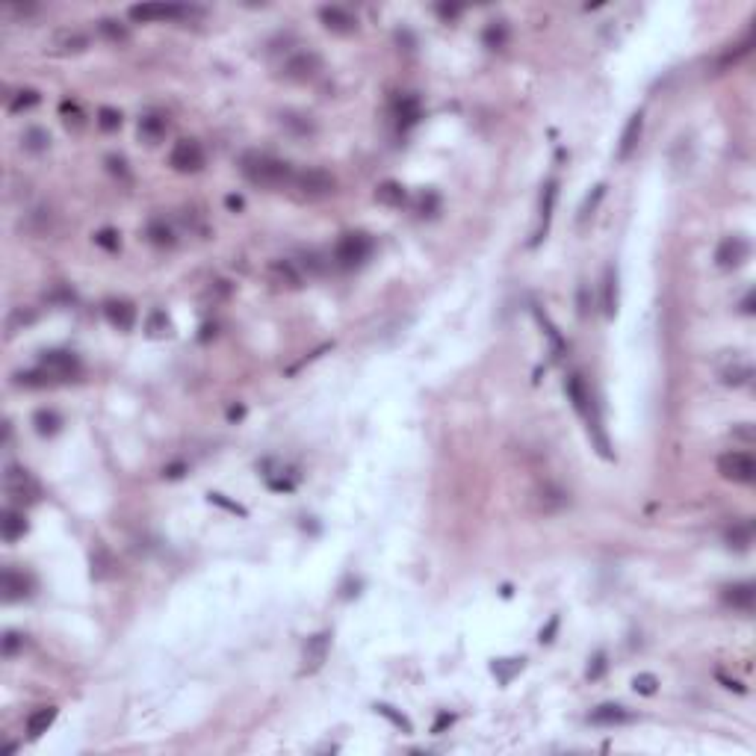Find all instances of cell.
Here are the masks:
<instances>
[{
    "label": "cell",
    "mask_w": 756,
    "mask_h": 756,
    "mask_svg": "<svg viewBox=\"0 0 756 756\" xmlns=\"http://www.w3.org/2000/svg\"><path fill=\"white\" fill-rule=\"evenodd\" d=\"M535 316H538V322H541V328L547 331V337H550V343H552V349L555 352H562L565 349V343H562V337H559V331H555V325L547 320V313H541V308H535Z\"/></svg>",
    "instance_id": "obj_45"
},
{
    "label": "cell",
    "mask_w": 756,
    "mask_h": 756,
    "mask_svg": "<svg viewBox=\"0 0 756 756\" xmlns=\"http://www.w3.org/2000/svg\"><path fill=\"white\" fill-rule=\"evenodd\" d=\"M375 712H378V715H384V718H387L390 724H396V727H399V730H405V733H411V730H414V727H411V721L405 718V715L393 712V706H387V703H378V706H375Z\"/></svg>",
    "instance_id": "obj_44"
},
{
    "label": "cell",
    "mask_w": 756,
    "mask_h": 756,
    "mask_svg": "<svg viewBox=\"0 0 756 756\" xmlns=\"http://www.w3.org/2000/svg\"><path fill=\"white\" fill-rule=\"evenodd\" d=\"M95 246H101L107 251H118V233L112 228H104V231H98L95 233Z\"/></svg>",
    "instance_id": "obj_47"
},
{
    "label": "cell",
    "mask_w": 756,
    "mask_h": 756,
    "mask_svg": "<svg viewBox=\"0 0 756 756\" xmlns=\"http://www.w3.org/2000/svg\"><path fill=\"white\" fill-rule=\"evenodd\" d=\"M281 125H284V127H290L295 136H308V133H313V122H310L308 115L287 112V115H281Z\"/></svg>",
    "instance_id": "obj_40"
},
{
    "label": "cell",
    "mask_w": 756,
    "mask_h": 756,
    "mask_svg": "<svg viewBox=\"0 0 756 756\" xmlns=\"http://www.w3.org/2000/svg\"><path fill=\"white\" fill-rule=\"evenodd\" d=\"M0 591H4L6 603H18V600H24V597H30L33 582H30V576H24L21 570L6 567L4 576H0Z\"/></svg>",
    "instance_id": "obj_12"
},
{
    "label": "cell",
    "mask_w": 756,
    "mask_h": 756,
    "mask_svg": "<svg viewBox=\"0 0 756 756\" xmlns=\"http://www.w3.org/2000/svg\"><path fill=\"white\" fill-rule=\"evenodd\" d=\"M579 313L588 316V290L585 287H579Z\"/></svg>",
    "instance_id": "obj_56"
},
{
    "label": "cell",
    "mask_w": 756,
    "mask_h": 756,
    "mask_svg": "<svg viewBox=\"0 0 756 756\" xmlns=\"http://www.w3.org/2000/svg\"><path fill=\"white\" fill-rule=\"evenodd\" d=\"M145 233H148V240H151L154 246H163V248H166V246H174V231H172L166 222H160V219H154Z\"/></svg>",
    "instance_id": "obj_34"
},
{
    "label": "cell",
    "mask_w": 756,
    "mask_h": 756,
    "mask_svg": "<svg viewBox=\"0 0 756 756\" xmlns=\"http://www.w3.org/2000/svg\"><path fill=\"white\" fill-rule=\"evenodd\" d=\"M98 33H101L107 42H112V45H125L127 42V27H122L118 21H112V18H101V21H98Z\"/></svg>",
    "instance_id": "obj_31"
},
{
    "label": "cell",
    "mask_w": 756,
    "mask_h": 756,
    "mask_svg": "<svg viewBox=\"0 0 756 756\" xmlns=\"http://www.w3.org/2000/svg\"><path fill=\"white\" fill-rule=\"evenodd\" d=\"M555 195H559V184L550 181V184L544 187V195H541V228H538V233H535V243H541V240H544V233H547V228H550L552 207H555Z\"/></svg>",
    "instance_id": "obj_27"
},
{
    "label": "cell",
    "mask_w": 756,
    "mask_h": 756,
    "mask_svg": "<svg viewBox=\"0 0 756 756\" xmlns=\"http://www.w3.org/2000/svg\"><path fill=\"white\" fill-rule=\"evenodd\" d=\"M320 18H322L325 30H331L337 36H349V33L357 30V18L349 9H343V6H322L320 9Z\"/></svg>",
    "instance_id": "obj_14"
},
{
    "label": "cell",
    "mask_w": 756,
    "mask_h": 756,
    "mask_svg": "<svg viewBox=\"0 0 756 756\" xmlns=\"http://www.w3.org/2000/svg\"><path fill=\"white\" fill-rule=\"evenodd\" d=\"M632 686H635L639 694H647V698H650V694H656V688H659V680H656L653 673H639L632 680Z\"/></svg>",
    "instance_id": "obj_46"
},
{
    "label": "cell",
    "mask_w": 756,
    "mask_h": 756,
    "mask_svg": "<svg viewBox=\"0 0 756 756\" xmlns=\"http://www.w3.org/2000/svg\"><path fill=\"white\" fill-rule=\"evenodd\" d=\"M405 187L402 184H396V181H384V184H378L375 187V201L378 204H384V207H402L405 204Z\"/></svg>",
    "instance_id": "obj_26"
},
{
    "label": "cell",
    "mask_w": 756,
    "mask_h": 756,
    "mask_svg": "<svg viewBox=\"0 0 756 756\" xmlns=\"http://www.w3.org/2000/svg\"><path fill=\"white\" fill-rule=\"evenodd\" d=\"M372 254V240L367 233L355 231V233H343L340 243L334 246V263L340 269H357L364 266V261Z\"/></svg>",
    "instance_id": "obj_2"
},
{
    "label": "cell",
    "mask_w": 756,
    "mask_h": 756,
    "mask_svg": "<svg viewBox=\"0 0 756 756\" xmlns=\"http://www.w3.org/2000/svg\"><path fill=\"white\" fill-rule=\"evenodd\" d=\"M198 9L181 6V4H136L130 6L133 21H177V18H189Z\"/></svg>",
    "instance_id": "obj_8"
},
{
    "label": "cell",
    "mask_w": 756,
    "mask_h": 756,
    "mask_svg": "<svg viewBox=\"0 0 756 756\" xmlns=\"http://www.w3.org/2000/svg\"><path fill=\"white\" fill-rule=\"evenodd\" d=\"M603 195H606V184H597L594 189H591V195L585 198L582 201V207H579V225H585L588 219L594 216V210H597V204L603 201Z\"/></svg>",
    "instance_id": "obj_38"
},
{
    "label": "cell",
    "mask_w": 756,
    "mask_h": 756,
    "mask_svg": "<svg viewBox=\"0 0 756 756\" xmlns=\"http://www.w3.org/2000/svg\"><path fill=\"white\" fill-rule=\"evenodd\" d=\"M641 130H644V112L639 110V112H632V115H629V122H626V127H624V133H621V145H618V160H621V163H626L629 157H632V151L639 148V142H641Z\"/></svg>",
    "instance_id": "obj_15"
},
{
    "label": "cell",
    "mask_w": 756,
    "mask_h": 756,
    "mask_svg": "<svg viewBox=\"0 0 756 756\" xmlns=\"http://www.w3.org/2000/svg\"><path fill=\"white\" fill-rule=\"evenodd\" d=\"M727 541H730V547H735V550H747L750 541H753V526H750V523L733 526L730 535H727Z\"/></svg>",
    "instance_id": "obj_41"
},
{
    "label": "cell",
    "mask_w": 756,
    "mask_h": 756,
    "mask_svg": "<svg viewBox=\"0 0 756 756\" xmlns=\"http://www.w3.org/2000/svg\"><path fill=\"white\" fill-rule=\"evenodd\" d=\"M169 166L181 174H195L204 169V148L195 142V139H181L174 142L172 154H169Z\"/></svg>",
    "instance_id": "obj_7"
},
{
    "label": "cell",
    "mask_w": 756,
    "mask_h": 756,
    "mask_svg": "<svg viewBox=\"0 0 756 756\" xmlns=\"http://www.w3.org/2000/svg\"><path fill=\"white\" fill-rule=\"evenodd\" d=\"M606 673V653L600 650L594 656V662L588 665V680H600V676Z\"/></svg>",
    "instance_id": "obj_49"
},
{
    "label": "cell",
    "mask_w": 756,
    "mask_h": 756,
    "mask_svg": "<svg viewBox=\"0 0 756 756\" xmlns=\"http://www.w3.org/2000/svg\"><path fill=\"white\" fill-rule=\"evenodd\" d=\"M27 529H30V523H27L24 511L6 508L4 517H0V532H4V541H9V544H15L18 538H24Z\"/></svg>",
    "instance_id": "obj_19"
},
{
    "label": "cell",
    "mask_w": 756,
    "mask_h": 756,
    "mask_svg": "<svg viewBox=\"0 0 756 756\" xmlns=\"http://www.w3.org/2000/svg\"><path fill=\"white\" fill-rule=\"evenodd\" d=\"M21 647H24V635H18V632H6L4 635V656H6V659L15 656Z\"/></svg>",
    "instance_id": "obj_48"
},
{
    "label": "cell",
    "mask_w": 756,
    "mask_h": 756,
    "mask_svg": "<svg viewBox=\"0 0 756 756\" xmlns=\"http://www.w3.org/2000/svg\"><path fill=\"white\" fill-rule=\"evenodd\" d=\"M21 142H24L27 151L42 154V151H48V145H51V136H48V130H42V127H30V130L21 136Z\"/></svg>",
    "instance_id": "obj_35"
},
{
    "label": "cell",
    "mask_w": 756,
    "mask_h": 756,
    "mask_svg": "<svg viewBox=\"0 0 756 756\" xmlns=\"http://www.w3.org/2000/svg\"><path fill=\"white\" fill-rule=\"evenodd\" d=\"M750 375H753V367L747 361H742L739 355H733V364L727 369H721V382L739 387V384H747L750 382Z\"/></svg>",
    "instance_id": "obj_28"
},
{
    "label": "cell",
    "mask_w": 756,
    "mask_h": 756,
    "mask_svg": "<svg viewBox=\"0 0 756 756\" xmlns=\"http://www.w3.org/2000/svg\"><path fill=\"white\" fill-rule=\"evenodd\" d=\"M56 721V706H42L27 715V735L30 739H38L42 733H48V727Z\"/></svg>",
    "instance_id": "obj_25"
},
{
    "label": "cell",
    "mask_w": 756,
    "mask_h": 756,
    "mask_svg": "<svg viewBox=\"0 0 756 756\" xmlns=\"http://www.w3.org/2000/svg\"><path fill=\"white\" fill-rule=\"evenodd\" d=\"M718 473L730 482H742V485H750L756 479V461L750 452H739L733 449L727 455L718 458Z\"/></svg>",
    "instance_id": "obj_6"
},
{
    "label": "cell",
    "mask_w": 756,
    "mask_h": 756,
    "mask_svg": "<svg viewBox=\"0 0 756 756\" xmlns=\"http://www.w3.org/2000/svg\"><path fill=\"white\" fill-rule=\"evenodd\" d=\"M753 600H756V585L753 582H735V585H727L724 588V603L733 606V609L750 611L753 609Z\"/></svg>",
    "instance_id": "obj_20"
},
{
    "label": "cell",
    "mask_w": 756,
    "mask_h": 756,
    "mask_svg": "<svg viewBox=\"0 0 756 756\" xmlns=\"http://www.w3.org/2000/svg\"><path fill=\"white\" fill-rule=\"evenodd\" d=\"M145 331H148L151 337H166V334H172V322H169L166 310H154V313L148 316V322H145Z\"/></svg>",
    "instance_id": "obj_39"
},
{
    "label": "cell",
    "mask_w": 756,
    "mask_h": 756,
    "mask_svg": "<svg viewBox=\"0 0 756 756\" xmlns=\"http://www.w3.org/2000/svg\"><path fill=\"white\" fill-rule=\"evenodd\" d=\"M328 641H331V635H328V632L308 639V647H305V671H316V668H320V665L325 662V656H328Z\"/></svg>",
    "instance_id": "obj_22"
},
{
    "label": "cell",
    "mask_w": 756,
    "mask_h": 756,
    "mask_svg": "<svg viewBox=\"0 0 756 756\" xmlns=\"http://www.w3.org/2000/svg\"><path fill=\"white\" fill-rule=\"evenodd\" d=\"M169 133V118L163 112H145L139 118V139L148 145H157Z\"/></svg>",
    "instance_id": "obj_17"
},
{
    "label": "cell",
    "mask_w": 756,
    "mask_h": 756,
    "mask_svg": "<svg viewBox=\"0 0 756 756\" xmlns=\"http://www.w3.org/2000/svg\"><path fill=\"white\" fill-rule=\"evenodd\" d=\"M742 310H745V313H750V310H753V293L745 298V308H742Z\"/></svg>",
    "instance_id": "obj_59"
},
{
    "label": "cell",
    "mask_w": 756,
    "mask_h": 756,
    "mask_svg": "<svg viewBox=\"0 0 756 756\" xmlns=\"http://www.w3.org/2000/svg\"><path fill=\"white\" fill-rule=\"evenodd\" d=\"M482 42L490 51H503L508 45V27H505V21H490L485 27V33H482Z\"/></svg>",
    "instance_id": "obj_30"
},
{
    "label": "cell",
    "mask_w": 756,
    "mask_h": 756,
    "mask_svg": "<svg viewBox=\"0 0 756 756\" xmlns=\"http://www.w3.org/2000/svg\"><path fill=\"white\" fill-rule=\"evenodd\" d=\"M555 632H559V618H550V624L541 629V644H550L555 639Z\"/></svg>",
    "instance_id": "obj_50"
},
{
    "label": "cell",
    "mask_w": 756,
    "mask_h": 756,
    "mask_svg": "<svg viewBox=\"0 0 756 756\" xmlns=\"http://www.w3.org/2000/svg\"><path fill=\"white\" fill-rule=\"evenodd\" d=\"M95 122H98V127H101V130L112 133V130L122 127V112L112 110V107H101V110H98V118H95Z\"/></svg>",
    "instance_id": "obj_42"
},
{
    "label": "cell",
    "mask_w": 756,
    "mask_h": 756,
    "mask_svg": "<svg viewBox=\"0 0 756 756\" xmlns=\"http://www.w3.org/2000/svg\"><path fill=\"white\" fill-rule=\"evenodd\" d=\"M184 470H187L184 464H172V467H166V470H163V476H166V479H181V476H184Z\"/></svg>",
    "instance_id": "obj_54"
},
{
    "label": "cell",
    "mask_w": 756,
    "mask_h": 756,
    "mask_svg": "<svg viewBox=\"0 0 756 756\" xmlns=\"http://www.w3.org/2000/svg\"><path fill=\"white\" fill-rule=\"evenodd\" d=\"M420 115H423V110H420V98L416 95H402L399 101H396V122H399V127L416 125Z\"/></svg>",
    "instance_id": "obj_23"
},
{
    "label": "cell",
    "mask_w": 756,
    "mask_h": 756,
    "mask_svg": "<svg viewBox=\"0 0 756 756\" xmlns=\"http://www.w3.org/2000/svg\"><path fill=\"white\" fill-rule=\"evenodd\" d=\"M295 189L302 192L305 198H325L337 189V181H334V174L325 172V169H305V172H298L295 174Z\"/></svg>",
    "instance_id": "obj_9"
},
{
    "label": "cell",
    "mask_w": 756,
    "mask_h": 756,
    "mask_svg": "<svg viewBox=\"0 0 756 756\" xmlns=\"http://www.w3.org/2000/svg\"><path fill=\"white\" fill-rule=\"evenodd\" d=\"M567 503H570V496L559 485H550L547 482V485L532 490V508L538 511V514H555V511H562Z\"/></svg>",
    "instance_id": "obj_10"
},
{
    "label": "cell",
    "mask_w": 756,
    "mask_h": 756,
    "mask_svg": "<svg viewBox=\"0 0 756 756\" xmlns=\"http://www.w3.org/2000/svg\"><path fill=\"white\" fill-rule=\"evenodd\" d=\"M322 71V59L316 56L313 51H295L290 53L284 63H281V74L293 83H305V80H313L316 74Z\"/></svg>",
    "instance_id": "obj_5"
},
{
    "label": "cell",
    "mask_w": 756,
    "mask_h": 756,
    "mask_svg": "<svg viewBox=\"0 0 756 756\" xmlns=\"http://www.w3.org/2000/svg\"><path fill=\"white\" fill-rule=\"evenodd\" d=\"M588 721L597 724V727H624V724L635 721V715L626 706H621V703H603V706H597L588 715Z\"/></svg>",
    "instance_id": "obj_13"
},
{
    "label": "cell",
    "mask_w": 756,
    "mask_h": 756,
    "mask_svg": "<svg viewBox=\"0 0 756 756\" xmlns=\"http://www.w3.org/2000/svg\"><path fill=\"white\" fill-rule=\"evenodd\" d=\"M490 671L496 673V680H500L503 686H508L514 680V673H520L523 671V659H496L490 665Z\"/></svg>",
    "instance_id": "obj_32"
},
{
    "label": "cell",
    "mask_w": 756,
    "mask_h": 756,
    "mask_svg": "<svg viewBox=\"0 0 756 756\" xmlns=\"http://www.w3.org/2000/svg\"><path fill=\"white\" fill-rule=\"evenodd\" d=\"M59 115H63L65 127H71V130H80L83 127V110H80V104H77V101H63V104H59Z\"/></svg>",
    "instance_id": "obj_37"
},
{
    "label": "cell",
    "mask_w": 756,
    "mask_h": 756,
    "mask_svg": "<svg viewBox=\"0 0 756 756\" xmlns=\"http://www.w3.org/2000/svg\"><path fill=\"white\" fill-rule=\"evenodd\" d=\"M225 204H228L231 210H243V198H240V195H228V198H225Z\"/></svg>",
    "instance_id": "obj_57"
},
{
    "label": "cell",
    "mask_w": 756,
    "mask_h": 756,
    "mask_svg": "<svg viewBox=\"0 0 756 756\" xmlns=\"http://www.w3.org/2000/svg\"><path fill=\"white\" fill-rule=\"evenodd\" d=\"M243 414H246V411H243V405H236V408H231V411H228V420H240Z\"/></svg>",
    "instance_id": "obj_58"
},
{
    "label": "cell",
    "mask_w": 756,
    "mask_h": 756,
    "mask_svg": "<svg viewBox=\"0 0 756 756\" xmlns=\"http://www.w3.org/2000/svg\"><path fill=\"white\" fill-rule=\"evenodd\" d=\"M603 308H606V316L611 320L614 313H618V269L609 266L606 269V281H603Z\"/></svg>",
    "instance_id": "obj_29"
},
{
    "label": "cell",
    "mask_w": 756,
    "mask_h": 756,
    "mask_svg": "<svg viewBox=\"0 0 756 756\" xmlns=\"http://www.w3.org/2000/svg\"><path fill=\"white\" fill-rule=\"evenodd\" d=\"M455 721V715H449V712H443V715H437V721H434V727H431V733H443L449 724Z\"/></svg>",
    "instance_id": "obj_52"
},
{
    "label": "cell",
    "mask_w": 756,
    "mask_h": 756,
    "mask_svg": "<svg viewBox=\"0 0 756 756\" xmlns=\"http://www.w3.org/2000/svg\"><path fill=\"white\" fill-rule=\"evenodd\" d=\"M747 254H750L747 240H742V236H727V240L718 246V251H715V261H718L721 269H733V266H742L747 261Z\"/></svg>",
    "instance_id": "obj_11"
},
{
    "label": "cell",
    "mask_w": 756,
    "mask_h": 756,
    "mask_svg": "<svg viewBox=\"0 0 756 756\" xmlns=\"http://www.w3.org/2000/svg\"><path fill=\"white\" fill-rule=\"evenodd\" d=\"M266 272H269V281L278 287H290V290L302 287V272H298L293 261H272Z\"/></svg>",
    "instance_id": "obj_18"
},
{
    "label": "cell",
    "mask_w": 756,
    "mask_h": 756,
    "mask_svg": "<svg viewBox=\"0 0 756 756\" xmlns=\"http://www.w3.org/2000/svg\"><path fill=\"white\" fill-rule=\"evenodd\" d=\"M33 426H36L38 434L45 437V434H56L59 426H63V420H59V414H53V411H36Z\"/></svg>",
    "instance_id": "obj_36"
},
{
    "label": "cell",
    "mask_w": 756,
    "mask_h": 756,
    "mask_svg": "<svg viewBox=\"0 0 756 756\" xmlns=\"http://www.w3.org/2000/svg\"><path fill=\"white\" fill-rule=\"evenodd\" d=\"M240 172L248 177L254 187H266V189H278V187H287V184L295 181V172H293V166L287 160H278V157L263 154V151L243 154Z\"/></svg>",
    "instance_id": "obj_1"
},
{
    "label": "cell",
    "mask_w": 756,
    "mask_h": 756,
    "mask_svg": "<svg viewBox=\"0 0 756 756\" xmlns=\"http://www.w3.org/2000/svg\"><path fill=\"white\" fill-rule=\"evenodd\" d=\"M4 488L9 493V500L18 503V505H33L42 500V488H38V482L33 479V473L24 470V467H6L4 473Z\"/></svg>",
    "instance_id": "obj_3"
},
{
    "label": "cell",
    "mask_w": 756,
    "mask_h": 756,
    "mask_svg": "<svg viewBox=\"0 0 756 756\" xmlns=\"http://www.w3.org/2000/svg\"><path fill=\"white\" fill-rule=\"evenodd\" d=\"M38 367H42L53 382H71V378L80 375V361H77V355L71 352H63V349H51V352H42L38 357Z\"/></svg>",
    "instance_id": "obj_4"
},
{
    "label": "cell",
    "mask_w": 756,
    "mask_h": 756,
    "mask_svg": "<svg viewBox=\"0 0 756 756\" xmlns=\"http://www.w3.org/2000/svg\"><path fill=\"white\" fill-rule=\"evenodd\" d=\"M15 384H21V387H48V384H53V378L38 367V369H27V372H15Z\"/></svg>",
    "instance_id": "obj_33"
},
{
    "label": "cell",
    "mask_w": 756,
    "mask_h": 756,
    "mask_svg": "<svg viewBox=\"0 0 756 756\" xmlns=\"http://www.w3.org/2000/svg\"><path fill=\"white\" fill-rule=\"evenodd\" d=\"M89 45V38L83 33H77V30H59L53 36V42H51V51L53 53H80L86 51Z\"/></svg>",
    "instance_id": "obj_21"
},
{
    "label": "cell",
    "mask_w": 756,
    "mask_h": 756,
    "mask_svg": "<svg viewBox=\"0 0 756 756\" xmlns=\"http://www.w3.org/2000/svg\"><path fill=\"white\" fill-rule=\"evenodd\" d=\"M107 163H110V169H112L115 174H125V177H127V169H125V160H115V157H110V160H107Z\"/></svg>",
    "instance_id": "obj_55"
},
{
    "label": "cell",
    "mask_w": 756,
    "mask_h": 756,
    "mask_svg": "<svg viewBox=\"0 0 756 756\" xmlns=\"http://www.w3.org/2000/svg\"><path fill=\"white\" fill-rule=\"evenodd\" d=\"M38 104V92L36 89H21L18 92L12 101H9V110L12 112H24V110H30V107H36Z\"/></svg>",
    "instance_id": "obj_43"
},
{
    "label": "cell",
    "mask_w": 756,
    "mask_h": 756,
    "mask_svg": "<svg viewBox=\"0 0 756 756\" xmlns=\"http://www.w3.org/2000/svg\"><path fill=\"white\" fill-rule=\"evenodd\" d=\"M104 313H107L110 325H115L118 331H130L136 322V308L130 302H125V298H110L104 305Z\"/></svg>",
    "instance_id": "obj_16"
},
{
    "label": "cell",
    "mask_w": 756,
    "mask_h": 756,
    "mask_svg": "<svg viewBox=\"0 0 756 756\" xmlns=\"http://www.w3.org/2000/svg\"><path fill=\"white\" fill-rule=\"evenodd\" d=\"M565 390H567V396H570L573 408L585 416V414L591 411V405H594V399H591V393H588L585 382H582L579 375H570V378H567V384H565Z\"/></svg>",
    "instance_id": "obj_24"
},
{
    "label": "cell",
    "mask_w": 756,
    "mask_h": 756,
    "mask_svg": "<svg viewBox=\"0 0 756 756\" xmlns=\"http://www.w3.org/2000/svg\"><path fill=\"white\" fill-rule=\"evenodd\" d=\"M210 503H219V505H225V508H231V511H236V514H246V508H240V505H233V503H228L222 493H210Z\"/></svg>",
    "instance_id": "obj_53"
},
{
    "label": "cell",
    "mask_w": 756,
    "mask_h": 756,
    "mask_svg": "<svg viewBox=\"0 0 756 756\" xmlns=\"http://www.w3.org/2000/svg\"><path fill=\"white\" fill-rule=\"evenodd\" d=\"M437 15H441L443 21H455V18L461 15V6H446V4H437Z\"/></svg>",
    "instance_id": "obj_51"
}]
</instances>
